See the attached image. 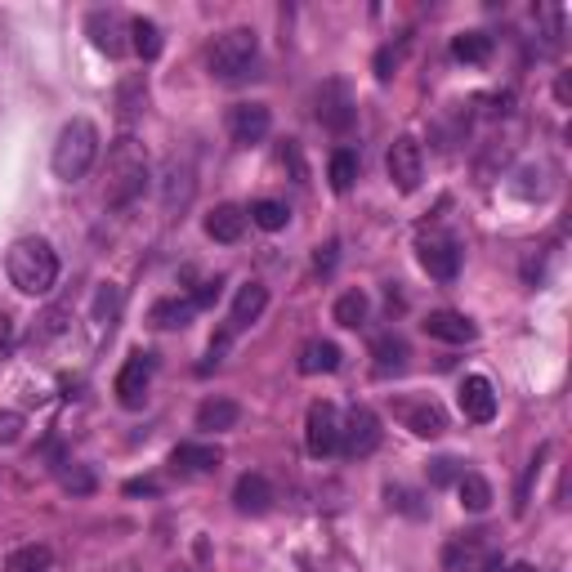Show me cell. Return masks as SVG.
Listing matches in <instances>:
<instances>
[{
  "label": "cell",
  "mask_w": 572,
  "mask_h": 572,
  "mask_svg": "<svg viewBox=\"0 0 572 572\" xmlns=\"http://www.w3.org/2000/svg\"><path fill=\"white\" fill-rule=\"evenodd\" d=\"M148 188V152L135 135H121L108 148V170H103V206L121 211Z\"/></svg>",
  "instance_id": "1"
},
{
  "label": "cell",
  "mask_w": 572,
  "mask_h": 572,
  "mask_svg": "<svg viewBox=\"0 0 572 572\" xmlns=\"http://www.w3.org/2000/svg\"><path fill=\"white\" fill-rule=\"evenodd\" d=\"M5 269H9V282L23 295H50L54 282H59V255H54V246L45 237H18L9 246Z\"/></svg>",
  "instance_id": "2"
},
{
  "label": "cell",
  "mask_w": 572,
  "mask_h": 572,
  "mask_svg": "<svg viewBox=\"0 0 572 572\" xmlns=\"http://www.w3.org/2000/svg\"><path fill=\"white\" fill-rule=\"evenodd\" d=\"M94 157H99V130H94V121L72 117L68 126L59 130V139H54V152H50L54 175H59L63 184H76V179L90 175Z\"/></svg>",
  "instance_id": "3"
},
{
  "label": "cell",
  "mask_w": 572,
  "mask_h": 572,
  "mask_svg": "<svg viewBox=\"0 0 572 572\" xmlns=\"http://www.w3.org/2000/svg\"><path fill=\"white\" fill-rule=\"evenodd\" d=\"M255 54H260V36L251 27H228L211 41L206 50V68H211L215 81H237V76L251 72Z\"/></svg>",
  "instance_id": "4"
},
{
  "label": "cell",
  "mask_w": 572,
  "mask_h": 572,
  "mask_svg": "<svg viewBox=\"0 0 572 572\" xmlns=\"http://www.w3.org/2000/svg\"><path fill=\"white\" fill-rule=\"evenodd\" d=\"M380 438H385V429H380V416L371 412V407H354V412L340 421V447H345V456H371L380 447Z\"/></svg>",
  "instance_id": "5"
},
{
  "label": "cell",
  "mask_w": 572,
  "mask_h": 572,
  "mask_svg": "<svg viewBox=\"0 0 572 572\" xmlns=\"http://www.w3.org/2000/svg\"><path fill=\"white\" fill-rule=\"evenodd\" d=\"M304 447H309V456H331L340 452V412L336 403H313L309 416H304Z\"/></svg>",
  "instance_id": "6"
},
{
  "label": "cell",
  "mask_w": 572,
  "mask_h": 572,
  "mask_svg": "<svg viewBox=\"0 0 572 572\" xmlns=\"http://www.w3.org/2000/svg\"><path fill=\"white\" fill-rule=\"evenodd\" d=\"M385 170H389V179H394V188L398 193H416L421 188V179H425V152H421V143L416 139H394V148H389V157H385Z\"/></svg>",
  "instance_id": "7"
},
{
  "label": "cell",
  "mask_w": 572,
  "mask_h": 572,
  "mask_svg": "<svg viewBox=\"0 0 572 572\" xmlns=\"http://www.w3.org/2000/svg\"><path fill=\"white\" fill-rule=\"evenodd\" d=\"M421 269L434 282H456V273H461V246H456L447 233L421 237Z\"/></svg>",
  "instance_id": "8"
},
{
  "label": "cell",
  "mask_w": 572,
  "mask_h": 572,
  "mask_svg": "<svg viewBox=\"0 0 572 572\" xmlns=\"http://www.w3.org/2000/svg\"><path fill=\"white\" fill-rule=\"evenodd\" d=\"M152 371H157V358L152 354H130L126 367L117 371V398L121 407H143V398H148V385H152Z\"/></svg>",
  "instance_id": "9"
},
{
  "label": "cell",
  "mask_w": 572,
  "mask_h": 572,
  "mask_svg": "<svg viewBox=\"0 0 572 572\" xmlns=\"http://www.w3.org/2000/svg\"><path fill=\"white\" fill-rule=\"evenodd\" d=\"M354 94H349V85L345 81H327L318 90V121L327 130H336V135H345L349 126H354Z\"/></svg>",
  "instance_id": "10"
},
{
  "label": "cell",
  "mask_w": 572,
  "mask_h": 572,
  "mask_svg": "<svg viewBox=\"0 0 572 572\" xmlns=\"http://www.w3.org/2000/svg\"><path fill=\"white\" fill-rule=\"evenodd\" d=\"M90 41L94 50H103L108 59H121L126 54V36H130V18H121L117 9H94L90 14Z\"/></svg>",
  "instance_id": "11"
},
{
  "label": "cell",
  "mask_w": 572,
  "mask_h": 572,
  "mask_svg": "<svg viewBox=\"0 0 572 572\" xmlns=\"http://www.w3.org/2000/svg\"><path fill=\"white\" fill-rule=\"evenodd\" d=\"M269 130H273V112L264 108V103H237V108L228 112V135H233V143H242V148L264 143Z\"/></svg>",
  "instance_id": "12"
},
{
  "label": "cell",
  "mask_w": 572,
  "mask_h": 572,
  "mask_svg": "<svg viewBox=\"0 0 572 572\" xmlns=\"http://www.w3.org/2000/svg\"><path fill=\"white\" fill-rule=\"evenodd\" d=\"M398 421L412 429L416 438H443L447 434V412L434 398H412V403H398Z\"/></svg>",
  "instance_id": "13"
},
{
  "label": "cell",
  "mask_w": 572,
  "mask_h": 572,
  "mask_svg": "<svg viewBox=\"0 0 572 572\" xmlns=\"http://www.w3.org/2000/svg\"><path fill=\"white\" fill-rule=\"evenodd\" d=\"M456 403H461L465 421L488 425L492 416H497V389H492V380H483V376H465V380H461V394H456Z\"/></svg>",
  "instance_id": "14"
},
{
  "label": "cell",
  "mask_w": 572,
  "mask_h": 572,
  "mask_svg": "<svg viewBox=\"0 0 572 572\" xmlns=\"http://www.w3.org/2000/svg\"><path fill=\"white\" fill-rule=\"evenodd\" d=\"M421 327H425V336L443 340V345H474L479 340V327L465 313H452V309H434Z\"/></svg>",
  "instance_id": "15"
},
{
  "label": "cell",
  "mask_w": 572,
  "mask_h": 572,
  "mask_svg": "<svg viewBox=\"0 0 572 572\" xmlns=\"http://www.w3.org/2000/svg\"><path fill=\"white\" fill-rule=\"evenodd\" d=\"M407 358H412V349H407V340L398 331H380L371 340V367H376V376H403Z\"/></svg>",
  "instance_id": "16"
},
{
  "label": "cell",
  "mask_w": 572,
  "mask_h": 572,
  "mask_svg": "<svg viewBox=\"0 0 572 572\" xmlns=\"http://www.w3.org/2000/svg\"><path fill=\"white\" fill-rule=\"evenodd\" d=\"M246 215L242 206H233V202H224V206H215L211 215H206V237L219 246H233V242H242V233H246Z\"/></svg>",
  "instance_id": "17"
},
{
  "label": "cell",
  "mask_w": 572,
  "mask_h": 572,
  "mask_svg": "<svg viewBox=\"0 0 572 572\" xmlns=\"http://www.w3.org/2000/svg\"><path fill=\"white\" fill-rule=\"evenodd\" d=\"M264 309H269V286H264V282H246V286H237V300H233L228 322H233V331H246L251 322H260Z\"/></svg>",
  "instance_id": "18"
},
{
  "label": "cell",
  "mask_w": 572,
  "mask_h": 572,
  "mask_svg": "<svg viewBox=\"0 0 572 572\" xmlns=\"http://www.w3.org/2000/svg\"><path fill=\"white\" fill-rule=\"evenodd\" d=\"M233 505L242 514H269L273 505V483L264 479V474H242V479L233 483Z\"/></svg>",
  "instance_id": "19"
},
{
  "label": "cell",
  "mask_w": 572,
  "mask_h": 572,
  "mask_svg": "<svg viewBox=\"0 0 572 572\" xmlns=\"http://www.w3.org/2000/svg\"><path fill=\"white\" fill-rule=\"evenodd\" d=\"M219 461H224V452H219L215 443H179L175 452H170V465L184 474H211V470H219Z\"/></svg>",
  "instance_id": "20"
},
{
  "label": "cell",
  "mask_w": 572,
  "mask_h": 572,
  "mask_svg": "<svg viewBox=\"0 0 572 572\" xmlns=\"http://www.w3.org/2000/svg\"><path fill=\"white\" fill-rule=\"evenodd\" d=\"M237 421H242V403H237V398H206V403L197 407V429H206V434L237 429Z\"/></svg>",
  "instance_id": "21"
},
{
  "label": "cell",
  "mask_w": 572,
  "mask_h": 572,
  "mask_svg": "<svg viewBox=\"0 0 572 572\" xmlns=\"http://www.w3.org/2000/svg\"><path fill=\"white\" fill-rule=\"evenodd\" d=\"M295 367H300L304 376H331V371L340 367V345L336 340H304Z\"/></svg>",
  "instance_id": "22"
},
{
  "label": "cell",
  "mask_w": 572,
  "mask_h": 572,
  "mask_svg": "<svg viewBox=\"0 0 572 572\" xmlns=\"http://www.w3.org/2000/svg\"><path fill=\"white\" fill-rule=\"evenodd\" d=\"M479 559H483V532H461V537H452L443 550L447 572H470Z\"/></svg>",
  "instance_id": "23"
},
{
  "label": "cell",
  "mask_w": 572,
  "mask_h": 572,
  "mask_svg": "<svg viewBox=\"0 0 572 572\" xmlns=\"http://www.w3.org/2000/svg\"><path fill=\"white\" fill-rule=\"evenodd\" d=\"M50 564H54V550L41 546V541H27V546L9 550L5 572H50Z\"/></svg>",
  "instance_id": "24"
},
{
  "label": "cell",
  "mask_w": 572,
  "mask_h": 572,
  "mask_svg": "<svg viewBox=\"0 0 572 572\" xmlns=\"http://www.w3.org/2000/svg\"><path fill=\"white\" fill-rule=\"evenodd\" d=\"M456 492H461V505H465V510H470V514L492 510V483L483 479V474L461 470V479H456Z\"/></svg>",
  "instance_id": "25"
},
{
  "label": "cell",
  "mask_w": 572,
  "mask_h": 572,
  "mask_svg": "<svg viewBox=\"0 0 572 572\" xmlns=\"http://www.w3.org/2000/svg\"><path fill=\"white\" fill-rule=\"evenodd\" d=\"M246 215H251V224L264 228V233H282V228L291 224V206L278 202V197H260V202H255Z\"/></svg>",
  "instance_id": "26"
},
{
  "label": "cell",
  "mask_w": 572,
  "mask_h": 572,
  "mask_svg": "<svg viewBox=\"0 0 572 572\" xmlns=\"http://www.w3.org/2000/svg\"><path fill=\"white\" fill-rule=\"evenodd\" d=\"M188 193H193V170H188V161L170 157V166H166V211H175V202L184 206Z\"/></svg>",
  "instance_id": "27"
},
{
  "label": "cell",
  "mask_w": 572,
  "mask_h": 572,
  "mask_svg": "<svg viewBox=\"0 0 572 572\" xmlns=\"http://www.w3.org/2000/svg\"><path fill=\"white\" fill-rule=\"evenodd\" d=\"M193 313H197V304H193V295L188 300H161V304H152V327H188L193 322Z\"/></svg>",
  "instance_id": "28"
},
{
  "label": "cell",
  "mask_w": 572,
  "mask_h": 572,
  "mask_svg": "<svg viewBox=\"0 0 572 572\" xmlns=\"http://www.w3.org/2000/svg\"><path fill=\"white\" fill-rule=\"evenodd\" d=\"M452 54L461 63H488L492 59V36L488 32H461V36H452Z\"/></svg>",
  "instance_id": "29"
},
{
  "label": "cell",
  "mask_w": 572,
  "mask_h": 572,
  "mask_svg": "<svg viewBox=\"0 0 572 572\" xmlns=\"http://www.w3.org/2000/svg\"><path fill=\"white\" fill-rule=\"evenodd\" d=\"M367 309H371V300L362 291H345L336 300V309H331V318L340 322V327H362L367 322Z\"/></svg>",
  "instance_id": "30"
},
{
  "label": "cell",
  "mask_w": 572,
  "mask_h": 572,
  "mask_svg": "<svg viewBox=\"0 0 572 572\" xmlns=\"http://www.w3.org/2000/svg\"><path fill=\"white\" fill-rule=\"evenodd\" d=\"M130 36H135V50L143 63H152L161 54V27L152 18H130Z\"/></svg>",
  "instance_id": "31"
},
{
  "label": "cell",
  "mask_w": 572,
  "mask_h": 572,
  "mask_svg": "<svg viewBox=\"0 0 572 572\" xmlns=\"http://www.w3.org/2000/svg\"><path fill=\"white\" fill-rule=\"evenodd\" d=\"M331 188L336 193H349L354 188V179H358V152H349V148H336L331 152Z\"/></svg>",
  "instance_id": "32"
},
{
  "label": "cell",
  "mask_w": 572,
  "mask_h": 572,
  "mask_svg": "<svg viewBox=\"0 0 572 572\" xmlns=\"http://www.w3.org/2000/svg\"><path fill=\"white\" fill-rule=\"evenodd\" d=\"M148 103V85H143V76H130V81H121L117 90V108H121V121L139 117V108Z\"/></svg>",
  "instance_id": "33"
},
{
  "label": "cell",
  "mask_w": 572,
  "mask_h": 572,
  "mask_svg": "<svg viewBox=\"0 0 572 572\" xmlns=\"http://www.w3.org/2000/svg\"><path fill=\"white\" fill-rule=\"evenodd\" d=\"M117 313H121V286L103 282V286H99V295H94V322L112 331V322H117Z\"/></svg>",
  "instance_id": "34"
},
{
  "label": "cell",
  "mask_w": 572,
  "mask_h": 572,
  "mask_svg": "<svg viewBox=\"0 0 572 572\" xmlns=\"http://www.w3.org/2000/svg\"><path fill=\"white\" fill-rule=\"evenodd\" d=\"M456 479H461V461H452V456H438V461H429V483H434V488L456 483Z\"/></svg>",
  "instance_id": "35"
},
{
  "label": "cell",
  "mask_w": 572,
  "mask_h": 572,
  "mask_svg": "<svg viewBox=\"0 0 572 572\" xmlns=\"http://www.w3.org/2000/svg\"><path fill=\"white\" fill-rule=\"evenodd\" d=\"M63 488L85 497V492H94V474L85 470V465H72V470H63Z\"/></svg>",
  "instance_id": "36"
},
{
  "label": "cell",
  "mask_w": 572,
  "mask_h": 572,
  "mask_svg": "<svg viewBox=\"0 0 572 572\" xmlns=\"http://www.w3.org/2000/svg\"><path fill=\"white\" fill-rule=\"evenodd\" d=\"M219 291H224V282H219V278L202 282V286H197V291H193V304H197V309H211V304L219 300Z\"/></svg>",
  "instance_id": "37"
},
{
  "label": "cell",
  "mask_w": 572,
  "mask_h": 572,
  "mask_svg": "<svg viewBox=\"0 0 572 572\" xmlns=\"http://www.w3.org/2000/svg\"><path fill=\"white\" fill-rule=\"evenodd\" d=\"M394 68H398V50H380L376 54V76H380V81H389Z\"/></svg>",
  "instance_id": "38"
},
{
  "label": "cell",
  "mask_w": 572,
  "mask_h": 572,
  "mask_svg": "<svg viewBox=\"0 0 572 572\" xmlns=\"http://www.w3.org/2000/svg\"><path fill=\"white\" fill-rule=\"evenodd\" d=\"M18 429H23V416L5 412V416H0V443H14V438H18Z\"/></svg>",
  "instance_id": "39"
},
{
  "label": "cell",
  "mask_w": 572,
  "mask_h": 572,
  "mask_svg": "<svg viewBox=\"0 0 572 572\" xmlns=\"http://www.w3.org/2000/svg\"><path fill=\"white\" fill-rule=\"evenodd\" d=\"M313 269H318V273H331V269H336V242H331V246H322V251H318V260H313Z\"/></svg>",
  "instance_id": "40"
},
{
  "label": "cell",
  "mask_w": 572,
  "mask_h": 572,
  "mask_svg": "<svg viewBox=\"0 0 572 572\" xmlns=\"http://www.w3.org/2000/svg\"><path fill=\"white\" fill-rule=\"evenodd\" d=\"M126 492H130V497H139V492H157V483H152V479H135V483H126Z\"/></svg>",
  "instance_id": "41"
},
{
  "label": "cell",
  "mask_w": 572,
  "mask_h": 572,
  "mask_svg": "<svg viewBox=\"0 0 572 572\" xmlns=\"http://www.w3.org/2000/svg\"><path fill=\"white\" fill-rule=\"evenodd\" d=\"M483 572H505V559L501 555H488V559H483Z\"/></svg>",
  "instance_id": "42"
},
{
  "label": "cell",
  "mask_w": 572,
  "mask_h": 572,
  "mask_svg": "<svg viewBox=\"0 0 572 572\" xmlns=\"http://www.w3.org/2000/svg\"><path fill=\"white\" fill-rule=\"evenodd\" d=\"M505 572H537L532 564H505Z\"/></svg>",
  "instance_id": "43"
},
{
  "label": "cell",
  "mask_w": 572,
  "mask_h": 572,
  "mask_svg": "<svg viewBox=\"0 0 572 572\" xmlns=\"http://www.w3.org/2000/svg\"><path fill=\"white\" fill-rule=\"evenodd\" d=\"M9 331H14L9 327V318H0V340H9Z\"/></svg>",
  "instance_id": "44"
}]
</instances>
